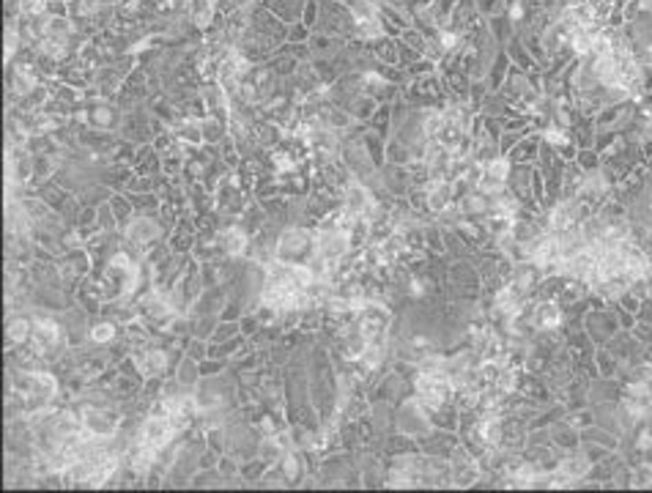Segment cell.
<instances>
[{"label":"cell","instance_id":"obj_13","mask_svg":"<svg viewBox=\"0 0 652 493\" xmlns=\"http://www.w3.org/2000/svg\"><path fill=\"white\" fill-rule=\"evenodd\" d=\"M428 206L434 212H447L449 209V184L444 178H436L428 189Z\"/></svg>","mask_w":652,"mask_h":493},{"label":"cell","instance_id":"obj_11","mask_svg":"<svg viewBox=\"0 0 652 493\" xmlns=\"http://www.w3.org/2000/svg\"><path fill=\"white\" fill-rule=\"evenodd\" d=\"M576 219H579L576 203H559L548 216V227H551V233H565L576 225Z\"/></svg>","mask_w":652,"mask_h":493},{"label":"cell","instance_id":"obj_37","mask_svg":"<svg viewBox=\"0 0 652 493\" xmlns=\"http://www.w3.org/2000/svg\"><path fill=\"white\" fill-rule=\"evenodd\" d=\"M411 293H414V296H422V293H425V282L422 280L411 282Z\"/></svg>","mask_w":652,"mask_h":493},{"label":"cell","instance_id":"obj_31","mask_svg":"<svg viewBox=\"0 0 652 493\" xmlns=\"http://www.w3.org/2000/svg\"><path fill=\"white\" fill-rule=\"evenodd\" d=\"M483 209H485V201L477 198V195H469V198L463 201V212H483Z\"/></svg>","mask_w":652,"mask_h":493},{"label":"cell","instance_id":"obj_5","mask_svg":"<svg viewBox=\"0 0 652 493\" xmlns=\"http://www.w3.org/2000/svg\"><path fill=\"white\" fill-rule=\"evenodd\" d=\"M82 425H85V433L91 438H110L118 430V417L104 414V411H88L82 417Z\"/></svg>","mask_w":652,"mask_h":493},{"label":"cell","instance_id":"obj_28","mask_svg":"<svg viewBox=\"0 0 652 493\" xmlns=\"http://www.w3.org/2000/svg\"><path fill=\"white\" fill-rule=\"evenodd\" d=\"M360 25V33L362 36H367V39H375V36H381L384 33V28H381V19L375 17V19H367V22H357Z\"/></svg>","mask_w":652,"mask_h":493},{"label":"cell","instance_id":"obj_10","mask_svg":"<svg viewBox=\"0 0 652 493\" xmlns=\"http://www.w3.org/2000/svg\"><path fill=\"white\" fill-rule=\"evenodd\" d=\"M534 326L537 329H559L562 326V310L557 307V304H551V301H540L537 307H534Z\"/></svg>","mask_w":652,"mask_h":493},{"label":"cell","instance_id":"obj_21","mask_svg":"<svg viewBox=\"0 0 652 493\" xmlns=\"http://www.w3.org/2000/svg\"><path fill=\"white\" fill-rule=\"evenodd\" d=\"M143 307H145V313H148L151 318H159V321H170V318H173V310H170V304H167V301H162L159 296H151V299H145Z\"/></svg>","mask_w":652,"mask_h":493},{"label":"cell","instance_id":"obj_9","mask_svg":"<svg viewBox=\"0 0 652 493\" xmlns=\"http://www.w3.org/2000/svg\"><path fill=\"white\" fill-rule=\"evenodd\" d=\"M58 340H61L58 324H53V321H47V318H39V321L33 324V343H36V348L47 351V348H53Z\"/></svg>","mask_w":652,"mask_h":493},{"label":"cell","instance_id":"obj_1","mask_svg":"<svg viewBox=\"0 0 652 493\" xmlns=\"http://www.w3.org/2000/svg\"><path fill=\"white\" fill-rule=\"evenodd\" d=\"M357 324H360V335L367 346H384V337H386V329H389V310L378 301H364L362 307L357 310Z\"/></svg>","mask_w":652,"mask_h":493},{"label":"cell","instance_id":"obj_20","mask_svg":"<svg viewBox=\"0 0 652 493\" xmlns=\"http://www.w3.org/2000/svg\"><path fill=\"white\" fill-rule=\"evenodd\" d=\"M69 33H72V22H66V19H61V17H53L50 22H44V39L64 41Z\"/></svg>","mask_w":652,"mask_h":493},{"label":"cell","instance_id":"obj_33","mask_svg":"<svg viewBox=\"0 0 652 493\" xmlns=\"http://www.w3.org/2000/svg\"><path fill=\"white\" fill-rule=\"evenodd\" d=\"M17 85H19V91H30V88H33V77L22 69L19 71V77H17Z\"/></svg>","mask_w":652,"mask_h":493},{"label":"cell","instance_id":"obj_27","mask_svg":"<svg viewBox=\"0 0 652 493\" xmlns=\"http://www.w3.org/2000/svg\"><path fill=\"white\" fill-rule=\"evenodd\" d=\"M441 124H444V113H431V115H425V124H422V129H425V135H428V138H434V140H436V135H438Z\"/></svg>","mask_w":652,"mask_h":493},{"label":"cell","instance_id":"obj_24","mask_svg":"<svg viewBox=\"0 0 652 493\" xmlns=\"http://www.w3.org/2000/svg\"><path fill=\"white\" fill-rule=\"evenodd\" d=\"M115 337V326L110 324V321H102V324H96L93 329H91V340L93 343H110Z\"/></svg>","mask_w":652,"mask_h":493},{"label":"cell","instance_id":"obj_7","mask_svg":"<svg viewBox=\"0 0 652 493\" xmlns=\"http://www.w3.org/2000/svg\"><path fill=\"white\" fill-rule=\"evenodd\" d=\"M19 389H28L30 395H39V398H53L58 392V384L50 373H33V375H25L17 381Z\"/></svg>","mask_w":652,"mask_h":493},{"label":"cell","instance_id":"obj_36","mask_svg":"<svg viewBox=\"0 0 652 493\" xmlns=\"http://www.w3.org/2000/svg\"><path fill=\"white\" fill-rule=\"evenodd\" d=\"M455 44H458V36H455V33H441V47H444V50H452Z\"/></svg>","mask_w":652,"mask_h":493},{"label":"cell","instance_id":"obj_15","mask_svg":"<svg viewBox=\"0 0 652 493\" xmlns=\"http://www.w3.org/2000/svg\"><path fill=\"white\" fill-rule=\"evenodd\" d=\"M55 430L64 436V438H77L85 433V425H82V417H74V414H61L55 420Z\"/></svg>","mask_w":652,"mask_h":493},{"label":"cell","instance_id":"obj_3","mask_svg":"<svg viewBox=\"0 0 652 493\" xmlns=\"http://www.w3.org/2000/svg\"><path fill=\"white\" fill-rule=\"evenodd\" d=\"M176 436V420L170 417H148L143 425V433H140V441L148 444L151 449H162L165 444H170V438Z\"/></svg>","mask_w":652,"mask_h":493},{"label":"cell","instance_id":"obj_17","mask_svg":"<svg viewBox=\"0 0 652 493\" xmlns=\"http://www.w3.org/2000/svg\"><path fill=\"white\" fill-rule=\"evenodd\" d=\"M400 252H403L400 239H381L378 247H375V258H378V263H395Z\"/></svg>","mask_w":652,"mask_h":493},{"label":"cell","instance_id":"obj_32","mask_svg":"<svg viewBox=\"0 0 652 493\" xmlns=\"http://www.w3.org/2000/svg\"><path fill=\"white\" fill-rule=\"evenodd\" d=\"M283 469H286V477H288V480H293V477L299 474V461H296L293 455H288V458L283 461Z\"/></svg>","mask_w":652,"mask_h":493},{"label":"cell","instance_id":"obj_19","mask_svg":"<svg viewBox=\"0 0 652 493\" xmlns=\"http://www.w3.org/2000/svg\"><path fill=\"white\" fill-rule=\"evenodd\" d=\"M480 438L485 444H499V436H502V425H499V417L496 414H488L483 422H480Z\"/></svg>","mask_w":652,"mask_h":493},{"label":"cell","instance_id":"obj_4","mask_svg":"<svg viewBox=\"0 0 652 493\" xmlns=\"http://www.w3.org/2000/svg\"><path fill=\"white\" fill-rule=\"evenodd\" d=\"M313 247H315V241H310V236L304 230H288L277 244V255L286 263H299V255L304 250H313Z\"/></svg>","mask_w":652,"mask_h":493},{"label":"cell","instance_id":"obj_6","mask_svg":"<svg viewBox=\"0 0 652 493\" xmlns=\"http://www.w3.org/2000/svg\"><path fill=\"white\" fill-rule=\"evenodd\" d=\"M373 209H375V203H373V198L364 187L354 184V187L346 189V209L343 212L354 214V216H370Z\"/></svg>","mask_w":652,"mask_h":493},{"label":"cell","instance_id":"obj_22","mask_svg":"<svg viewBox=\"0 0 652 493\" xmlns=\"http://www.w3.org/2000/svg\"><path fill=\"white\" fill-rule=\"evenodd\" d=\"M603 192H606L603 176H586V181H584V187H581V195L589 198V201H595V198H600Z\"/></svg>","mask_w":652,"mask_h":493},{"label":"cell","instance_id":"obj_12","mask_svg":"<svg viewBox=\"0 0 652 493\" xmlns=\"http://www.w3.org/2000/svg\"><path fill=\"white\" fill-rule=\"evenodd\" d=\"M127 236H129V241H132V244L145 247V244H151V241H156V239H159V227H156L151 219H135V222L129 225Z\"/></svg>","mask_w":652,"mask_h":493},{"label":"cell","instance_id":"obj_30","mask_svg":"<svg viewBox=\"0 0 652 493\" xmlns=\"http://www.w3.org/2000/svg\"><path fill=\"white\" fill-rule=\"evenodd\" d=\"M543 138L551 142V145H565V142H568V135H565L562 129H557V127H551V129H548Z\"/></svg>","mask_w":652,"mask_h":493},{"label":"cell","instance_id":"obj_8","mask_svg":"<svg viewBox=\"0 0 652 493\" xmlns=\"http://www.w3.org/2000/svg\"><path fill=\"white\" fill-rule=\"evenodd\" d=\"M521 304H523V299H521V288H515V285H505V288L496 293V310H499L502 315H507L510 321H518V315H521Z\"/></svg>","mask_w":652,"mask_h":493},{"label":"cell","instance_id":"obj_35","mask_svg":"<svg viewBox=\"0 0 652 493\" xmlns=\"http://www.w3.org/2000/svg\"><path fill=\"white\" fill-rule=\"evenodd\" d=\"M96 6H99V0H77V11H82V14H91Z\"/></svg>","mask_w":652,"mask_h":493},{"label":"cell","instance_id":"obj_34","mask_svg":"<svg viewBox=\"0 0 652 493\" xmlns=\"http://www.w3.org/2000/svg\"><path fill=\"white\" fill-rule=\"evenodd\" d=\"M14 44H17V36H14V30L8 28V30H6V61L11 58V53H14Z\"/></svg>","mask_w":652,"mask_h":493},{"label":"cell","instance_id":"obj_23","mask_svg":"<svg viewBox=\"0 0 652 493\" xmlns=\"http://www.w3.org/2000/svg\"><path fill=\"white\" fill-rule=\"evenodd\" d=\"M483 173H488V176H494L496 181H507V173H510V162L507 159H491L485 167H483Z\"/></svg>","mask_w":652,"mask_h":493},{"label":"cell","instance_id":"obj_2","mask_svg":"<svg viewBox=\"0 0 652 493\" xmlns=\"http://www.w3.org/2000/svg\"><path fill=\"white\" fill-rule=\"evenodd\" d=\"M351 250V239L346 230L340 227H329V230H321L318 233V241H315V255L335 263L340 258H346V252Z\"/></svg>","mask_w":652,"mask_h":493},{"label":"cell","instance_id":"obj_29","mask_svg":"<svg viewBox=\"0 0 652 493\" xmlns=\"http://www.w3.org/2000/svg\"><path fill=\"white\" fill-rule=\"evenodd\" d=\"M178 135H181L184 140L198 142L201 140V127H198V124H184V127H178Z\"/></svg>","mask_w":652,"mask_h":493},{"label":"cell","instance_id":"obj_26","mask_svg":"<svg viewBox=\"0 0 652 493\" xmlns=\"http://www.w3.org/2000/svg\"><path fill=\"white\" fill-rule=\"evenodd\" d=\"M28 335H30V329H28V321L17 318V321H11V324H8V340H11V343H22Z\"/></svg>","mask_w":652,"mask_h":493},{"label":"cell","instance_id":"obj_14","mask_svg":"<svg viewBox=\"0 0 652 493\" xmlns=\"http://www.w3.org/2000/svg\"><path fill=\"white\" fill-rule=\"evenodd\" d=\"M586 472H589V461L581 458V455H573V458H568V461L559 463V474L568 477L570 483H573V480H581V477H586Z\"/></svg>","mask_w":652,"mask_h":493},{"label":"cell","instance_id":"obj_18","mask_svg":"<svg viewBox=\"0 0 652 493\" xmlns=\"http://www.w3.org/2000/svg\"><path fill=\"white\" fill-rule=\"evenodd\" d=\"M138 364H140V370H143L145 375H159V373L165 370V353L151 348L148 353H140V356H138Z\"/></svg>","mask_w":652,"mask_h":493},{"label":"cell","instance_id":"obj_25","mask_svg":"<svg viewBox=\"0 0 652 493\" xmlns=\"http://www.w3.org/2000/svg\"><path fill=\"white\" fill-rule=\"evenodd\" d=\"M375 17H378V11L370 0H357L354 3V19L357 22H367V19H375Z\"/></svg>","mask_w":652,"mask_h":493},{"label":"cell","instance_id":"obj_16","mask_svg":"<svg viewBox=\"0 0 652 493\" xmlns=\"http://www.w3.org/2000/svg\"><path fill=\"white\" fill-rule=\"evenodd\" d=\"M219 241H222V247H225L227 255H239V252H244V247H247V236H244L239 227H227V230L219 236Z\"/></svg>","mask_w":652,"mask_h":493}]
</instances>
